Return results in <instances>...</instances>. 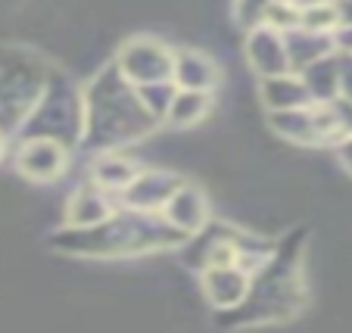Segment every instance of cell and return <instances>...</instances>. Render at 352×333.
Wrapping results in <instances>:
<instances>
[{
	"label": "cell",
	"mask_w": 352,
	"mask_h": 333,
	"mask_svg": "<svg viewBox=\"0 0 352 333\" xmlns=\"http://www.w3.org/2000/svg\"><path fill=\"white\" fill-rule=\"evenodd\" d=\"M333 7H337L340 25H352V0H333Z\"/></svg>",
	"instance_id": "obj_1"
},
{
	"label": "cell",
	"mask_w": 352,
	"mask_h": 333,
	"mask_svg": "<svg viewBox=\"0 0 352 333\" xmlns=\"http://www.w3.org/2000/svg\"><path fill=\"white\" fill-rule=\"evenodd\" d=\"M340 41H343V47H346V50H349V54H352V25H346V28H343V34H340Z\"/></svg>",
	"instance_id": "obj_2"
}]
</instances>
